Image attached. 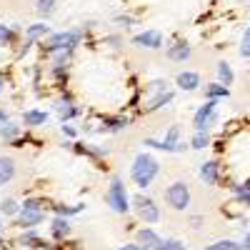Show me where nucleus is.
Instances as JSON below:
<instances>
[{"mask_svg": "<svg viewBox=\"0 0 250 250\" xmlns=\"http://www.w3.org/2000/svg\"><path fill=\"white\" fill-rule=\"evenodd\" d=\"M158 170H160V165H158V160H155L153 155L138 153L135 160H133V168H130V178H133V183H135L138 188H148V185L155 180Z\"/></svg>", "mask_w": 250, "mask_h": 250, "instance_id": "obj_1", "label": "nucleus"}, {"mask_svg": "<svg viewBox=\"0 0 250 250\" xmlns=\"http://www.w3.org/2000/svg\"><path fill=\"white\" fill-rule=\"evenodd\" d=\"M105 203H108L110 210L118 213V215H125L130 210V195H128V190H125V183L120 178L110 180L108 190H105Z\"/></svg>", "mask_w": 250, "mask_h": 250, "instance_id": "obj_2", "label": "nucleus"}, {"mask_svg": "<svg viewBox=\"0 0 250 250\" xmlns=\"http://www.w3.org/2000/svg\"><path fill=\"white\" fill-rule=\"evenodd\" d=\"M83 33L80 30H60V33H53L43 40V50L45 53H65V50H73L78 43H80Z\"/></svg>", "mask_w": 250, "mask_h": 250, "instance_id": "obj_3", "label": "nucleus"}, {"mask_svg": "<svg viewBox=\"0 0 250 250\" xmlns=\"http://www.w3.org/2000/svg\"><path fill=\"white\" fill-rule=\"evenodd\" d=\"M43 218H45V210H43V205H40V200L28 198L23 205H20V213H18L15 225H20L23 230H28V228H35V225L43 223Z\"/></svg>", "mask_w": 250, "mask_h": 250, "instance_id": "obj_4", "label": "nucleus"}, {"mask_svg": "<svg viewBox=\"0 0 250 250\" xmlns=\"http://www.w3.org/2000/svg\"><path fill=\"white\" fill-rule=\"evenodd\" d=\"M163 198H165V203H168L173 210H188V205H190V190H188V185L180 183V180L165 188Z\"/></svg>", "mask_w": 250, "mask_h": 250, "instance_id": "obj_5", "label": "nucleus"}, {"mask_svg": "<svg viewBox=\"0 0 250 250\" xmlns=\"http://www.w3.org/2000/svg\"><path fill=\"white\" fill-rule=\"evenodd\" d=\"M178 138H180V128H178V125H170V130L165 133V140L145 138L143 145H148V148H155V150H165V153H180V150H185V145H183Z\"/></svg>", "mask_w": 250, "mask_h": 250, "instance_id": "obj_6", "label": "nucleus"}, {"mask_svg": "<svg viewBox=\"0 0 250 250\" xmlns=\"http://www.w3.org/2000/svg\"><path fill=\"white\" fill-rule=\"evenodd\" d=\"M133 205H135V213L140 220H145V225H153L160 220V210H158V205L153 198L148 195H135L133 198Z\"/></svg>", "mask_w": 250, "mask_h": 250, "instance_id": "obj_7", "label": "nucleus"}, {"mask_svg": "<svg viewBox=\"0 0 250 250\" xmlns=\"http://www.w3.org/2000/svg\"><path fill=\"white\" fill-rule=\"evenodd\" d=\"M215 108H218V100H208L205 105H200V108L195 110V118H193L195 133H208L210 123L215 120Z\"/></svg>", "mask_w": 250, "mask_h": 250, "instance_id": "obj_8", "label": "nucleus"}, {"mask_svg": "<svg viewBox=\"0 0 250 250\" xmlns=\"http://www.w3.org/2000/svg\"><path fill=\"white\" fill-rule=\"evenodd\" d=\"M133 45L138 48H148V50H158L163 45V35L158 30H145V33H138L133 38Z\"/></svg>", "mask_w": 250, "mask_h": 250, "instance_id": "obj_9", "label": "nucleus"}, {"mask_svg": "<svg viewBox=\"0 0 250 250\" xmlns=\"http://www.w3.org/2000/svg\"><path fill=\"white\" fill-rule=\"evenodd\" d=\"M48 113L45 110H38V108H30V110H25L23 113V125L25 128H38V125H45L48 123Z\"/></svg>", "mask_w": 250, "mask_h": 250, "instance_id": "obj_10", "label": "nucleus"}, {"mask_svg": "<svg viewBox=\"0 0 250 250\" xmlns=\"http://www.w3.org/2000/svg\"><path fill=\"white\" fill-rule=\"evenodd\" d=\"M173 90H163V93H155L148 103H145V113H153V110H160L163 105H168V103H173Z\"/></svg>", "mask_w": 250, "mask_h": 250, "instance_id": "obj_11", "label": "nucleus"}, {"mask_svg": "<svg viewBox=\"0 0 250 250\" xmlns=\"http://www.w3.org/2000/svg\"><path fill=\"white\" fill-rule=\"evenodd\" d=\"M190 45H188L185 43V40H178V43L175 45H170L168 48V53H165V55H168V60H175V62H185L188 58H190Z\"/></svg>", "mask_w": 250, "mask_h": 250, "instance_id": "obj_12", "label": "nucleus"}, {"mask_svg": "<svg viewBox=\"0 0 250 250\" xmlns=\"http://www.w3.org/2000/svg\"><path fill=\"white\" fill-rule=\"evenodd\" d=\"M163 238L153 230V228H143V230L138 233V245L143 248V250H155V245L160 243Z\"/></svg>", "mask_w": 250, "mask_h": 250, "instance_id": "obj_13", "label": "nucleus"}, {"mask_svg": "<svg viewBox=\"0 0 250 250\" xmlns=\"http://www.w3.org/2000/svg\"><path fill=\"white\" fill-rule=\"evenodd\" d=\"M50 235H53L55 240L68 238V235H70V220H68V218H62V215H58V218L50 223Z\"/></svg>", "mask_w": 250, "mask_h": 250, "instance_id": "obj_14", "label": "nucleus"}, {"mask_svg": "<svg viewBox=\"0 0 250 250\" xmlns=\"http://www.w3.org/2000/svg\"><path fill=\"white\" fill-rule=\"evenodd\" d=\"M198 85H200V75L198 73H193V70H185V73H180L178 75V88L180 90H198Z\"/></svg>", "mask_w": 250, "mask_h": 250, "instance_id": "obj_15", "label": "nucleus"}, {"mask_svg": "<svg viewBox=\"0 0 250 250\" xmlns=\"http://www.w3.org/2000/svg\"><path fill=\"white\" fill-rule=\"evenodd\" d=\"M15 178V160L0 155V185H8Z\"/></svg>", "mask_w": 250, "mask_h": 250, "instance_id": "obj_16", "label": "nucleus"}, {"mask_svg": "<svg viewBox=\"0 0 250 250\" xmlns=\"http://www.w3.org/2000/svg\"><path fill=\"white\" fill-rule=\"evenodd\" d=\"M200 180L205 185H215L218 183V163L215 160H208L200 165Z\"/></svg>", "mask_w": 250, "mask_h": 250, "instance_id": "obj_17", "label": "nucleus"}, {"mask_svg": "<svg viewBox=\"0 0 250 250\" xmlns=\"http://www.w3.org/2000/svg\"><path fill=\"white\" fill-rule=\"evenodd\" d=\"M123 128H128V118H123V115H118V118H103V133H118V130H123Z\"/></svg>", "mask_w": 250, "mask_h": 250, "instance_id": "obj_18", "label": "nucleus"}, {"mask_svg": "<svg viewBox=\"0 0 250 250\" xmlns=\"http://www.w3.org/2000/svg\"><path fill=\"white\" fill-rule=\"evenodd\" d=\"M48 33H50V28L45 23H35V25H28L25 28V40H30V43H35V40H40V38L45 40Z\"/></svg>", "mask_w": 250, "mask_h": 250, "instance_id": "obj_19", "label": "nucleus"}, {"mask_svg": "<svg viewBox=\"0 0 250 250\" xmlns=\"http://www.w3.org/2000/svg\"><path fill=\"white\" fill-rule=\"evenodd\" d=\"M20 245H28V248H45V243H43V238H40L38 233H35V228H28V230L20 235V240H18Z\"/></svg>", "mask_w": 250, "mask_h": 250, "instance_id": "obj_20", "label": "nucleus"}, {"mask_svg": "<svg viewBox=\"0 0 250 250\" xmlns=\"http://www.w3.org/2000/svg\"><path fill=\"white\" fill-rule=\"evenodd\" d=\"M18 135H20V125H13L10 120L0 125V138H5L10 145H18Z\"/></svg>", "mask_w": 250, "mask_h": 250, "instance_id": "obj_21", "label": "nucleus"}, {"mask_svg": "<svg viewBox=\"0 0 250 250\" xmlns=\"http://www.w3.org/2000/svg\"><path fill=\"white\" fill-rule=\"evenodd\" d=\"M230 90H228L223 83H210V85H205V98L208 100H220V98H228Z\"/></svg>", "mask_w": 250, "mask_h": 250, "instance_id": "obj_22", "label": "nucleus"}, {"mask_svg": "<svg viewBox=\"0 0 250 250\" xmlns=\"http://www.w3.org/2000/svg\"><path fill=\"white\" fill-rule=\"evenodd\" d=\"M55 215H62V218H70V215H78L85 210V203H75V205H53Z\"/></svg>", "mask_w": 250, "mask_h": 250, "instance_id": "obj_23", "label": "nucleus"}, {"mask_svg": "<svg viewBox=\"0 0 250 250\" xmlns=\"http://www.w3.org/2000/svg\"><path fill=\"white\" fill-rule=\"evenodd\" d=\"M55 110L60 113L62 123H65V120H70V118H78V115H80V108H75L70 100H68V103H58V105H55Z\"/></svg>", "mask_w": 250, "mask_h": 250, "instance_id": "obj_24", "label": "nucleus"}, {"mask_svg": "<svg viewBox=\"0 0 250 250\" xmlns=\"http://www.w3.org/2000/svg\"><path fill=\"white\" fill-rule=\"evenodd\" d=\"M35 10H38V15L50 18L58 10V0H35Z\"/></svg>", "mask_w": 250, "mask_h": 250, "instance_id": "obj_25", "label": "nucleus"}, {"mask_svg": "<svg viewBox=\"0 0 250 250\" xmlns=\"http://www.w3.org/2000/svg\"><path fill=\"white\" fill-rule=\"evenodd\" d=\"M218 83H223V85L228 88V85H233V80H235V75H233V70H230V65L228 62H218Z\"/></svg>", "mask_w": 250, "mask_h": 250, "instance_id": "obj_26", "label": "nucleus"}, {"mask_svg": "<svg viewBox=\"0 0 250 250\" xmlns=\"http://www.w3.org/2000/svg\"><path fill=\"white\" fill-rule=\"evenodd\" d=\"M0 213H3L5 218H13V215L20 213V205L13 198H3V200H0Z\"/></svg>", "mask_w": 250, "mask_h": 250, "instance_id": "obj_27", "label": "nucleus"}, {"mask_svg": "<svg viewBox=\"0 0 250 250\" xmlns=\"http://www.w3.org/2000/svg\"><path fill=\"white\" fill-rule=\"evenodd\" d=\"M208 145H210V135H208V133H195L193 140H190V148L193 150H205Z\"/></svg>", "mask_w": 250, "mask_h": 250, "instance_id": "obj_28", "label": "nucleus"}, {"mask_svg": "<svg viewBox=\"0 0 250 250\" xmlns=\"http://www.w3.org/2000/svg\"><path fill=\"white\" fill-rule=\"evenodd\" d=\"M235 198L243 203V205H250V185H230Z\"/></svg>", "mask_w": 250, "mask_h": 250, "instance_id": "obj_29", "label": "nucleus"}, {"mask_svg": "<svg viewBox=\"0 0 250 250\" xmlns=\"http://www.w3.org/2000/svg\"><path fill=\"white\" fill-rule=\"evenodd\" d=\"M208 250H243V245L235 240H218L213 245H208Z\"/></svg>", "mask_w": 250, "mask_h": 250, "instance_id": "obj_30", "label": "nucleus"}, {"mask_svg": "<svg viewBox=\"0 0 250 250\" xmlns=\"http://www.w3.org/2000/svg\"><path fill=\"white\" fill-rule=\"evenodd\" d=\"M155 250H185V245L180 240H175V238H168V240H160L155 245Z\"/></svg>", "mask_w": 250, "mask_h": 250, "instance_id": "obj_31", "label": "nucleus"}, {"mask_svg": "<svg viewBox=\"0 0 250 250\" xmlns=\"http://www.w3.org/2000/svg\"><path fill=\"white\" fill-rule=\"evenodd\" d=\"M13 38H15V30L10 25H0V45L13 43Z\"/></svg>", "mask_w": 250, "mask_h": 250, "instance_id": "obj_32", "label": "nucleus"}, {"mask_svg": "<svg viewBox=\"0 0 250 250\" xmlns=\"http://www.w3.org/2000/svg\"><path fill=\"white\" fill-rule=\"evenodd\" d=\"M240 55H243V58H250V25L245 28L243 40H240Z\"/></svg>", "mask_w": 250, "mask_h": 250, "instance_id": "obj_33", "label": "nucleus"}, {"mask_svg": "<svg viewBox=\"0 0 250 250\" xmlns=\"http://www.w3.org/2000/svg\"><path fill=\"white\" fill-rule=\"evenodd\" d=\"M75 150H78V153H85V155H95V158L105 155V150H100V148H93V145H75Z\"/></svg>", "mask_w": 250, "mask_h": 250, "instance_id": "obj_34", "label": "nucleus"}, {"mask_svg": "<svg viewBox=\"0 0 250 250\" xmlns=\"http://www.w3.org/2000/svg\"><path fill=\"white\" fill-rule=\"evenodd\" d=\"M148 88H150V90H155V93H163V90H168V83H165V80H153Z\"/></svg>", "mask_w": 250, "mask_h": 250, "instance_id": "obj_35", "label": "nucleus"}, {"mask_svg": "<svg viewBox=\"0 0 250 250\" xmlns=\"http://www.w3.org/2000/svg\"><path fill=\"white\" fill-rule=\"evenodd\" d=\"M115 23H120V25H125V28H130L135 20H133L130 15H118V18H115Z\"/></svg>", "mask_w": 250, "mask_h": 250, "instance_id": "obj_36", "label": "nucleus"}, {"mask_svg": "<svg viewBox=\"0 0 250 250\" xmlns=\"http://www.w3.org/2000/svg\"><path fill=\"white\" fill-rule=\"evenodd\" d=\"M62 135H68V138H75V128L68 123H62Z\"/></svg>", "mask_w": 250, "mask_h": 250, "instance_id": "obj_37", "label": "nucleus"}, {"mask_svg": "<svg viewBox=\"0 0 250 250\" xmlns=\"http://www.w3.org/2000/svg\"><path fill=\"white\" fill-rule=\"evenodd\" d=\"M243 250H250V230L245 233V240H243Z\"/></svg>", "mask_w": 250, "mask_h": 250, "instance_id": "obj_38", "label": "nucleus"}, {"mask_svg": "<svg viewBox=\"0 0 250 250\" xmlns=\"http://www.w3.org/2000/svg\"><path fill=\"white\" fill-rule=\"evenodd\" d=\"M3 90H5V75L0 73V95H3Z\"/></svg>", "mask_w": 250, "mask_h": 250, "instance_id": "obj_39", "label": "nucleus"}, {"mask_svg": "<svg viewBox=\"0 0 250 250\" xmlns=\"http://www.w3.org/2000/svg\"><path fill=\"white\" fill-rule=\"evenodd\" d=\"M3 123H8V115H5V110H3V108H0V125H3Z\"/></svg>", "mask_w": 250, "mask_h": 250, "instance_id": "obj_40", "label": "nucleus"}, {"mask_svg": "<svg viewBox=\"0 0 250 250\" xmlns=\"http://www.w3.org/2000/svg\"><path fill=\"white\" fill-rule=\"evenodd\" d=\"M118 250H140V245H123V248H118Z\"/></svg>", "mask_w": 250, "mask_h": 250, "instance_id": "obj_41", "label": "nucleus"}, {"mask_svg": "<svg viewBox=\"0 0 250 250\" xmlns=\"http://www.w3.org/2000/svg\"><path fill=\"white\" fill-rule=\"evenodd\" d=\"M0 225H3V220H0Z\"/></svg>", "mask_w": 250, "mask_h": 250, "instance_id": "obj_42", "label": "nucleus"}, {"mask_svg": "<svg viewBox=\"0 0 250 250\" xmlns=\"http://www.w3.org/2000/svg\"><path fill=\"white\" fill-rule=\"evenodd\" d=\"M0 243H3V240H0Z\"/></svg>", "mask_w": 250, "mask_h": 250, "instance_id": "obj_43", "label": "nucleus"}]
</instances>
